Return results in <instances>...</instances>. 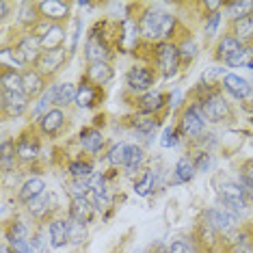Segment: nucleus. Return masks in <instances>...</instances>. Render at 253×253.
Instances as JSON below:
<instances>
[{
	"label": "nucleus",
	"instance_id": "obj_1",
	"mask_svg": "<svg viewBox=\"0 0 253 253\" xmlns=\"http://www.w3.org/2000/svg\"><path fill=\"white\" fill-rule=\"evenodd\" d=\"M139 28L145 39L156 42V39H165L173 33L175 18L171 13H165V11H145L139 22Z\"/></svg>",
	"mask_w": 253,
	"mask_h": 253
},
{
	"label": "nucleus",
	"instance_id": "obj_2",
	"mask_svg": "<svg viewBox=\"0 0 253 253\" xmlns=\"http://www.w3.org/2000/svg\"><path fill=\"white\" fill-rule=\"evenodd\" d=\"M156 61H158V67L163 72L165 78H171L177 74V67H180V48L175 43H169V42H163L158 43L156 48Z\"/></svg>",
	"mask_w": 253,
	"mask_h": 253
},
{
	"label": "nucleus",
	"instance_id": "obj_3",
	"mask_svg": "<svg viewBox=\"0 0 253 253\" xmlns=\"http://www.w3.org/2000/svg\"><path fill=\"white\" fill-rule=\"evenodd\" d=\"M218 197L223 201V208L232 210V212H240L247 208V195L243 191V186L236 182H223L218 186Z\"/></svg>",
	"mask_w": 253,
	"mask_h": 253
},
{
	"label": "nucleus",
	"instance_id": "obj_4",
	"mask_svg": "<svg viewBox=\"0 0 253 253\" xmlns=\"http://www.w3.org/2000/svg\"><path fill=\"white\" fill-rule=\"evenodd\" d=\"M201 108H204V115L206 119L212 124H218V122H225V119L232 117V108L225 100H223L218 93L206 97L204 102H201Z\"/></svg>",
	"mask_w": 253,
	"mask_h": 253
},
{
	"label": "nucleus",
	"instance_id": "obj_5",
	"mask_svg": "<svg viewBox=\"0 0 253 253\" xmlns=\"http://www.w3.org/2000/svg\"><path fill=\"white\" fill-rule=\"evenodd\" d=\"M206 223L214 232H229L238 223V212H232L227 208H212L206 212Z\"/></svg>",
	"mask_w": 253,
	"mask_h": 253
},
{
	"label": "nucleus",
	"instance_id": "obj_6",
	"mask_svg": "<svg viewBox=\"0 0 253 253\" xmlns=\"http://www.w3.org/2000/svg\"><path fill=\"white\" fill-rule=\"evenodd\" d=\"M108 54H111V48H108L106 39L100 35V33H91V37L87 39V45H84V56L87 61L93 65V63H106Z\"/></svg>",
	"mask_w": 253,
	"mask_h": 253
},
{
	"label": "nucleus",
	"instance_id": "obj_7",
	"mask_svg": "<svg viewBox=\"0 0 253 253\" xmlns=\"http://www.w3.org/2000/svg\"><path fill=\"white\" fill-rule=\"evenodd\" d=\"M204 128H206L204 108H201L199 104H193L186 113H184V117H182V130H184V134L199 136L201 132H204Z\"/></svg>",
	"mask_w": 253,
	"mask_h": 253
},
{
	"label": "nucleus",
	"instance_id": "obj_8",
	"mask_svg": "<svg viewBox=\"0 0 253 253\" xmlns=\"http://www.w3.org/2000/svg\"><path fill=\"white\" fill-rule=\"evenodd\" d=\"M67 59V54H65V50L59 48V50H43L42 56L37 59V72H43V74H54L59 67L65 63Z\"/></svg>",
	"mask_w": 253,
	"mask_h": 253
},
{
	"label": "nucleus",
	"instance_id": "obj_9",
	"mask_svg": "<svg viewBox=\"0 0 253 253\" xmlns=\"http://www.w3.org/2000/svg\"><path fill=\"white\" fill-rule=\"evenodd\" d=\"M28 106V95L26 93H11L2 91V113L4 117H20Z\"/></svg>",
	"mask_w": 253,
	"mask_h": 253
},
{
	"label": "nucleus",
	"instance_id": "obj_10",
	"mask_svg": "<svg viewBox=\"0 0 253 253\" xmlns=\"http://www.w3.org/2000/svg\"><path fill=\"white\" fill-rule=\"evenodd\" d=\"M39 13L52 22H61L70 13V4L63 0H45V2H39Z\"/></svg>",
	"mask_w": 253,
	"mask_h": 253
},
{
	"label": "nucleus",
	"instance_id": "obj_11",
	"mask_svg": "<svg viewBox=\"0 0 253 253\" xmlns=\"http://www.w3.org/2000/svg\"><path fill=\"white\" fill-rule=\"evenodd\" d=\"M50 97H52V104L56 106H67L70 102L76 100V93L78 89L74 87L72 83H61V84H52V87L48 89Z\"/></svg>",
	"mask_w": 253,
	"mask_h": 253
},
{
	"label": "nucleus",
	"instance_id": "obj_12",
	"mask_svg": "<svg viewBox=\"0 0 253 253\" xmlns=\"http://www.w3.org/2000/svg\"><path fill=\"white\" fill-rule=\"evenodd\" d=\"M223 87H225V91H229L236 100H245V97H249V93H251L249 83H247L245 78L236 76V74H225V76H223Z\"/></svg>",
	"mask_w": 253,
	"mask_h": 253
},
{
	"label": "nucleus",
	"instance_id": "obj_13",
	"mask_svg": "<svg viewBox=\"0 0 253 253\" xmlns=\"http://www.w3.org/2000/svg\"><path fill=\"white\" fill-rule=\"evenodd\" d=\"M93 206H91V201L87 197H74L72 199V206H70V216L74 218V221L78 223H87L91 221V216H93Z\"/></svg>",
	"mask_w": 253,
	"mask_h": 253
},
{
	"label": "nucleus",
	"instance_id": "obj_14",
	"mask_svg": "<svg viewBox=\"0 0 253 253\" xmlns=\"http://www.w3.org/2000/svg\"><path fill=\"white\" fill-rule=\"evenodd\" d=\"M48 240L52 249H59L65 243H70V232H67V221L63 218H54L48 227Z\"/></svg>",
	"mask_w": 253,
	"mask_h": 253
},
{
	"label": "nucleus",
	"instance_id": "obj_15",
	"mask_svg": "<svg viewBox=\"0 0 253 253\" xmlns=\"http://www.w3.org/2000/svg\"><path fill=\"white\" fill-rule=\"evenodd\" d=\"M128 84L134 91H145L154 84V74L147 67H132L128 72Z\"/></svg>",
	"mask_w": 253,
	"mask_h": 253
},
{
	"label": "nucleus",
	"instance_id": "obj_16",
	"mask_svg": "<svg viewBox=\"0 0 253 253\" xmlns=\"http://www.w3.org/2000/svg\"><path fill=\"white\" fill-rule=\"evenodd\" d=\"M63 39H65V28L61 24H54L39 35V42H42V48L43 50H59Z\"/></svg>",
	"mask_w": 253,
	"mask_h": 253
},
{
	"label": "nucleus",
	"instance_id": "obj_17",
	"mask_svg": "<svg viewBox=\"0 0 253 253\" xmlns=\"http://www.w3.org/2000/svg\"><path fill=\"white\" fill-rule=\"evenodd\" d=\"M0 83H2V91H11V93H24V78H22V74L15 72V67H2Z\"/></svg>",
	"mask_w": 253,
	"mask_h": 253
},
{
	"label": "nucleus",
	"instance_id": "obj_18",
	"mask_svg": "<svg viewBox=\"0 0 253 253\" xmlns=\"http://www.w3.org/2000/svg\"><path fill=\"white\" fill-rule=\"evenodd\" d=\"M22 78H24V93H26L28 97H37V95H42V93H43L45 83H43L42 72H37V70H28V72L22 74Z\"/></svg>",
	"mask_w": 253,
	"mask_h": 253
},
{
	"label": "nucleus",
	"instance_id": "obj_19",
	"mask_svg": "<svg viewBox=\"0 0 253 253\" xmlns=\"http://www.w3.org/2000/svg\"><path fill=\"white\" fill-rule=\"evenodd\" d=\"M63 122H65V115H63V111H61V108H52V111H48L42 117L39 126H42L43 134H56V132L63 128Z\"/></svg>",
	"mask_w": 253,
	"mask_h": 253
},
{
	"label": "nucleus",
	"instance_id": "obj_20",
	"mask_svg": "<svg viewBox=\"0 0 253 253\" xmlns=\"http://www.w3.org/2000/svg\"><path fill=\"white\" fill-rule=\"evenodd\" d=\"M43 188H45V182L42 177H31V180H26L24 186L20 188L18 199L24 201V204H31L33 199H37L39 195H43Z\"/></svg>",
	"mask_w": 253,
	"mask_h": 253
},
{
	"label": "nucleus",
	"instance_id": "obj_21",
	"mask_svg": "<svg viewBox=\"0 0 253 253\" xmlns=\"http://www.w3.org/2000/svg\"><path fill=\"white\" fill-rule=\"evenodd\" d=\"M122 35H119V43H122V48H126V52L132 50L139 42V35H141V28L134 24L132 20H126L122 24Z\"/></svg>",
	"mask_w": 253,
	"mask_h": 253
},
{
	"label": "nucleus",
	"instance_id": "obj_22",
	"mask_svg": "<svg viewBox=\"0 0 253 253\" xmlns=\"http://www.w3.org/2000/svg\"><path fill=\"white\" fill-rule=\"evenodd\" d=\"M18 48L22 50V52H24V56H26L28 63H31V61L37 63V59H39V56H42V52H43L42 42H39L37 35H26V37L18 43Z\"/></svg>",
	"mask_w": 253,
	"mask_h": 253
},
{
	"label": "nucleus",
	"instance_id": "obj_23",
	"mask_svg": "<svg viewBox=\"0 0 253 253\" xmlns=\"http://www.w3.org/2000/svg\"><path fill=\"white\" fill-rule=\"evenodd\" d=\"M15 152H18V158L22 160H33L39 152V141L35 139V134H24L15 145Z\"/></svg>",
	"mask_w": 253,
	"mask_h": 253
},
{
	"label": "nucleus",
	"instance_id": "obj_24",
	"mask_svg": "<svg viewBox=\"0 0 253 253\" xmlns=\"http://www.w3.org/2000/svg\"><path fill=\"white\" fill-rule=\"evenodd\" d=\"M87 78L91 80L93 84H106L108 80L113 78V67L108 65V63H93V65H89L87 70Z\"/></svg>",
	"mask_w": 253,
	"mask_h": 253
},
{
	"label": "nucleus",
	"instance_id": "obj_25",
	"mask_svg": "<svg viewBox=\"0 0 253 253\" xmlns=\"http://www.w3.org/2000/svg\"><path fill=\"white\" fill-rule=\"evenodd\" d=\"M80 143H83V147L87 149L91 154H97L104 145V136H102V132H97L93 128H87L80 132Z\"/></svg>",
	"mask_w": 253,
	"mask_h": 253
},
{
	"label": "nucleus",
	"instance_id": "obj_26",
	"mask_svg": "<svg viewBox=\"0 0 253 253\" xmlns=\"http://www.w3.org/2000/svg\"><path fill=\"white\" fill-rule=\"evenodd\" d=\"M232 37H234V39H238L240 43L253 37V15L232 22Z\"/></svg>",
	"mask_w": 253,
	"mask_h": 253
},
{
	"label": "nucleus",
	"instance_id": "obj_27",
	"mask_svg": "<svg viewBox=\"0 0 253 253\" xmlns=\"http://www.w3.org/2000/svg\"><path fill=\"white\" fill-rule=\"evenodd\" d=\"M253 13V2L251 0H236V2H227V15L232 18V22L249 18Z\"/></svg>",
	"mask_w": 253,
	"mask_h": 253
},
{
	"label": "nucleus",
	"instance_id": "obj_28",
	"mask_svg": "<svg viewBox=\"0 0 253 253\" xmlns=\"http://www.w3.org/2000/svg\"><path fill=\"white\" fill-rule=\"evenodd\" d=\"M95 97H97V89L95 84H83L76 93V104L83 108H89L95 104Z\"/></svg>",
	"mask_w": 253,
	"mask_h": 253
},
{
	"label": "nucleus",
	"instance_id": "obj_29",
	"mask_svg": "<svg viewBox=\"0 0 253 253\" xmlns=\"http://www.w3.org/2000/svg\"><path fill=\"white\" fill-rule=\"evenodd\" d=\"M143 158H145V152H143L141 147L136 145H128V156H126V169H128V173H134L136 169L143 165Z\"/></svg>",
	"mask_w": 253,
	"mask_h": 253
},
{
	"label": "nucleus",
	"instance_id": "obj_30",
	"mask_svg": "<svg viewBox=\"0 0 253 253\" xmlns=\"http://www.w3.org/2000/svg\"><path fill=\"white\" fill-rule=\"evenodd\" d=\"M163 104H165V95L163 93H147V95L141 97L139 111L141 113H154V111H158Z\"/></svg>",
	"mask_w": 253,
	"mask_h": 253
},
{
	"label": "nucleus",
	"instance_id": "obj_31",
	"mask_svg": "<svg viewBox=\"0 0 253 253\" xmlns=\"http://www.w3.org/2000/svg\"><path fill=\"white\" fill-rule=\"evenodd\" d=\"M240 45H243V43H240L238 39H234L232 35H225L221 42H218V52H216V56H218V59H223V61H227L229 56H232L236 50L240 48Z\"/></svg>",
	"mask_w": 253,
	"mask_h": 253
},
{
	"label": "nucleus",
	"instance_id": "obj_32",
	"mask_svg": "<svg viewBox=\"0 0 253 253\" xmlns=\"http://www.w3.org/2000/svg\"><path fill=\"white\" fill-rule=\"evenodd\" d=\"M37 11H39V4H35V2H22V7H20V15H18L20 24H24V26H33V24L37 22Z\"/></svg>",
	"mask_w": 253,
	"mask_h": 253
},
{
	"label": "nucleus",
	"instance_id": "obj_33",
	"mask_svg": "<svg viewBox=\"0 0 253 253\" xmlns=\"http://www.w3.org/2000/svg\"><path fill=\"white\" fill-rule=\"evenodd\" d=\"M67 232H70V243L72 245H80V243H84V238H87V225L74 221V218L67 221Z\"/></svg>",
	"mask_w": 253,
	"mask_h": 253
},
{
	"label": "nucleus",
	"instance_id": "obj_34",
	"mask_svg": "<svg viewBox=\"0 0 253 253\" xmlns=\"http://www.w3.org/2000/svg\"><path fill=\"white\" fill-rule=\"evenodd\" d=\"M175 173H177V180L180 182H191L197 169H195V163H191L188 158H180L175 165Z\"/></svg>",
	"mask_w": 253,
	"mask_h": 253
},
{
	"label": "nucleus",
	"instance_id": "obj_35",
	"mask_svg": "<svg viewBox=\"0 0 253 253\" xmlns=\"http://www.w3.org/2000/svg\"><path fill=\"white\" fill-rule=\"evenodd\" d=\"M28 238V225L24 221H13L7 227V240L9 243H20V240Z\"/></svg>",
	"mask_w": 253,
	"mask_h": 253
},
{
	"label": "nucleus",
	"instance_id": "obj_36",
	"mask_svg": "<svg viewBox=\"0 0 253 253\" xmlns=\"http://www.w3.org/2000/svg\"><path fill=\"white\" fill-rule=\"evenodd\" d=\"M251 50L249 48H245V45H240L236 52L229 56V59L225 61L229 67H243V65H253V61H251Z\"/></svg>",
	"mask_w": 253,
	"mask_h": 253
},
{
	"label": "nucleus",
	"instance_id": "obj_37",
	"mask_svg": "<svg viewBox=\"0 0 253 253\" xmlns=\"http://www.w3.org/2000/svg\"><path fill=\"white\" fill-rule=\"evenodd\" d=\"M229 245H232V253H253V238L247 234H238Z\"/></svg>",
	"mask_w": 253,
	"mask_h": 253
},
{
	"label": "nucleus",
	"instance_id": "obj_38",
	"mask_svg": "<svg viewBox=\"0 0 253 253\" xmlns=\"http://www.w3.org/2000/svg\"><path fill=\"white\" fill-rule=\"evenodd\" d=\"M18 156V152H15V143L13 141H2V145H0V158H2V169L7 171L11 169V160Z\"/></svg>",
	"mask_w": 253,
	"mask_h": 253
},
{
	"label": "nucleus",
	"instance_id": "obj_39",
	"mask_svg": "<svg viewBox=\"0 0 253 253\" xmlns=\"http://www.w3.org/2000/svg\"><path fill=\"white\" fill-rule=\"evenodd\" d=\"M13 61V65H18V67H22V65H26V56H24V52L15 45V48H4L2 50V65H7V61Z\"/></svg>",
	"mask_w": 253,
	"mask_h": 253
},
{
	"label": "nucleus",
	"instance_id": "obj_40",
	"mask_svg": "<svg viewBox=\"0 0 253 253\" xmlns=\"http://www.w3.org/2000/svg\"><path fill=\"white\" fill-rule=\"evenodd\" d=\"M50 195L48 193H43V195H39L37 199H33L31 204H28V210H31V214H35V216H42L45 210L50 208Z\"/></svg>",
	"mask_w": 253,
	"mask_h": 253
},
{
	"label": "nucleus",
	"instance_id": "obj_41",
	"mask_svg": "<svg viewBox=\"0 0 253 253\" xmlns=\"http://www.w3.org/2000/svg\"><path fill=\"white\" fill-rule=\"evenodd\" d=\"M126 156H128V145H115L111 152H108V163L113 167H119V165H126Z\"/></svg>",
	"mask_w": 253,
	"mask_h": 253
},
{
	"label": "nucleus",
	"instance_id": "obj_42",
	"mask_svg": "<svg viewBox=\"0 0 253 253\" xmlns=\"http://www.w3.org/2000/svg\"><path fill=\"white\" fill-rule=\"evenodd\" d=\"M91 165L89 163H72L70 165V173L74 175V180H87L91 177Z\"/></svg>",
	"mask_w": 253,
	"mask_h": 253
},
{
	"label": "nucleus",
	"instance_id": "obj_43",
	"mask_svg": "<svg viewBox=\"0 0 253 253\" xmlns=\"http://www.w3.org/2000/svg\"><path fill=\"white\" fill-rule=\"evenodd\" d=\"M152 188H154V173H152V171H147V173L143 175V180H139L134 184V191H136V195L145 197V195H149Z\"/></svg>",
	"mask_w": 253,
	"mask_h": 253
},
{
	"label": "nucleus",
	"instance_id": "obj_44",
	"mask_svg": "<svg viewBox=\"0 0 253 253\" xmlns=\"http://www.w3.org/2000/svg\"><path fill=\"white\" fill-rule=\"evenodd\" d=\"M50 106H52V97H50V93L45 91V93L42 95V100H39L35 104V108H33V117H43L48 111H52Z\"/></svg>",
	"mask_w": 253,
	"mask_h": 253
},
{
	"label": "nucleus",
	"instance_id": "obj_45",
	"mask_svg": "<svg viewBox=\"0 0 253 253\" xmlns=\"http://www.w3.org/2000/svg\"><path fill=\"white\" fill-rule=\"evenodd\" d=\"M156 126H158L156 119H147V117H139V119H134V128L139 130L141 134H152V132L156 130Z\"/></svg>",
	"mask_w": 253,
	"mask_h": 253
},
{
	"label": "nucleus",
	"instance_id": "obj_46",
	"mask_svg": "<svg viewBox=\"0 0 253 253\" xmlns=\"http://www.w3.org/2000/svg\"><path fill=\"white\" fill-rule=\"evenodd\" d=\"M180 48V59L182 61H193L195 54H197V45H195L193 39H186L182 45H177Z\"/></svg>",
	"mask_w": 253,
	"mask_h": 253
},
{
	"label": "nucleus",
	"instance_id": "obj_47",
	"mask_svg": "<svg viewBox=\"0 0 253 253\" xmlns=\"http://www.w3.org/2000/svg\"><path fill=\"white\" fill-rule=\"evenodd\" d=\"M240 186H243V191L247 195V199L253 201V171H245L243 175H240Z\"/></svg>",
	"mask_w": 253,
	"mask_h": 253
},
{
	"label": "nucleus",
	"instance_id": "obj_48",
	"mask_svg": "<svg viewBox=\"0 0 253 253\" xmlns=\"http://www.w3.org/2000/svg\"><path fill=\"white\" fill-rule=\"evenodd\" d=\"M31 247H33V251H35V253H45V249L50 247V240H45V234L43 232H37L35 236H33Z\"/></svg>",
	"mask_w": 253,
	"mask_h": 253
},
{
	"label": "nucleus",
	"instance_id": "obj_49",
	"mask_svg": "<svg viewBox=\"0 0 253 253\" xmlns=\"http://www.w3.org/2000/svg\"><path fill=\"white\" fill-rule=\"evenodd\" d=\"M89 186H91V191H93V193L106 197V184H104V177H102V175H93V177H91Z\"/></svg>",
	"mask_w": 253,
	"mask_h": 253
},
{
	"label": "nucleus",
	"instance_id": "obj_50",
	"mask_svg": "<svg viewBox=\"0 0 253 253\" xmlns=\"http://www.w3.org/2000/svg\"><path fill=\"white\" fill-rule=\"evenodd\" d=\"M169 253H195V249L188 240H175V243L169 247Z\"/></svg>",
	"mask_w": 253,
	"mask_h": 253
},
{
	"label": "nucleus",
	"instance_id": "obj_51",
	"mask_svg": "<svg viewBox=\"0 0 253 253\" xmlns=\"http://www.w3.org/2000/svg\"><path fill=\"white\" fill-rule=\"evenodd\" d=\"M195 169H197V171H208L210 169V154L201 152L199 158H197V163H195Z\"/></svg>",
	"mask_w": 253,
	"mask_h": 253
},
{
	"label": "nucleus",
	"instance_id": "obj_52",
	"mask_svg": "<svg viewBox=\"0 0 253 253\" xmlns=\"http://www.w3.org/2000/svg\"><path fill=\"white\" fill-rule=\"evenodd\" d=\"M11 253H35V251L26 240H20V243H11Z\"/></svg>",
	"mask_w": 253,
	"mask_h": 253
},
{
	"label": "nucleus",
	"instance_id": "obj_53",
	"mask_svg": "<svg viewBox=\"0 0 253 253\" xmlns=\"http://www.w3.org/2000/svg\"><path fill=\"white\" fill-rule=\"evenodd\" d=\"M175 130L173 128H167L165 130V136H163V141H160V143H163V147H169V145H175Z\"/></svg>",
	"mask_w": 253,
	"mask_h": 253
},
{
	"label": "nucleus",
	"instance_id": "obj_54",
	"mask_svg": "<svg viewBox=\"0 0 253 253\" xmlns=\"http://www.w3.org/2000/svg\"><path fill=\"white\" fill-rule=\"evenodd\" d=\"M218 20H221V15H218V13H212V15H210L208 24H206V33H208V35H214V33H216Z\"/></svg>",
	"mask_w": 253,
	"mask_h": 253
},
{
	"label": "nucleus",
	"instance_id": "obj_55",
	"mask_svg": "<svg viewBox=\"0 0 253 253\" xmlns=\"http://www.w3.org/2000/svg\"><path fill=\"white\" fill-rule=\"evenodd\" d=\"M206 7L214 11V9H218V7H221V2H216V0H208V2H206Z\"/></svg>",
	"mask_w": 253,
	"mask_h": 253
},
{
	"label": "nucleus",
	"instance_id": "obj_56",
	"mask_svg": "<svg viewBox=\"0 0 253 253\" xmlns=\"http://www.w3.org/2000/svg\"><path fill=\"white\" fill-rule=\"evenodd\" d=\"M180 100H182V93H180V91H175V93H173V106L180 104Z\"/></svg>",
	"mask_w": 253,
	"mask_h": 253
},
{
	"label": "nucleus",
	"instance_id": "obj_57",
	"mask_svg": "<svg viewBox=\"0 0 253 253\" xmlns=\"http://www.w3.org/2000/svg\"><path fill=\"white\" fill-rule=\"evenodd\" d=\"M0 9H2V20H4V18H7V13H9V4L2 2V4H0Z\"/></svg>",
	"mask_w": 253,
	"mask_h": 253
},
{
	"label": "nucleus",
	"instance_id": "obj_58",
	"mask_svg": "<svg viewBox=\"0 0 253 253\" xmlns=\"http://www.w3.org/2000/svg\"><path fill=\"white\" fill-rule=\"evenodd\" d=\"M0 253H11V251H9V247L4 245V247H2V251H0Z\"/></svg>",
	"mask_w": 253,
	"mask_h": 253
},
{
	"label": "nucleus",
	"instance_id": "obj_59",
	"mask_svg": "<svg viewBox=\"0 0 253 253\" xmlns=\"http://www.w3.org/2000/svg\"><path fill=\"white\" fill-rule=\"evenodd\" d=\"M251 70H253V65H251Z\"/></svg>",
	"mask_w": 253,
	"mask_h": 253
}]
</instances>
